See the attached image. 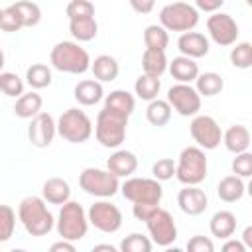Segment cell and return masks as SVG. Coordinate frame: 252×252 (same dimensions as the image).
<instances>
[{"instance_id": "obj_1", "label": "cell", "mask_w": 252, "mask_h": 252, "mask_svg": "<svg viewBox=\"0 0 252 252\" xmlns=\"http://www.w3.org/2000/svg\"><path fill=\"white\" fill-rule=\"evenodd\" d=\"M18 219L24 224L26 232L32 236H45L55 226V219L49 213L43 197H35V195H28L20 201Z\"/></svg>"}, {"instance_id": "obj_2", "label": "cell", "mask_w": 252, "mask_h": 252, "mask_svg": "<svg viewBox=\"0 0 252 252\" xmlns=\"http://www.w3.org/2000/svg\"><path fill=\"white\" fill-rule=\"evenodd\" d=\"M49 63L69 75H83L91 69L89 51L81 47L79 41H57L49 53Z\"/></svg>"}, {"instance_id": "obj_3", "label": "cell", "mask_w": 252, "mask_h": 252, "mask_svg": "<svg viewBox=\"0 0 252 252\" xmlns=\"http://www.w3.org/2000/svg\"><path fill=\"white\" fill-rule=\"evenodd\" d=\"M128 118L122 112L104 108L98 112L96 122H94V138L100 146L104 148H118L124 138H126V126H128Z\"/></svg>"}, {"instance_id": "obj_4", "label": "cell", "mask_w": 252, "mask_h": 252, "mask_svg": "<svg viewBox=\"0 0 252 252\" xmlns=\"http://www.w3.org/2000/svg\"><path fill=\"white\" fill-rule=\"evenodd\" d=\"M209 171L205 150L199 146H187L181 150L175 163V177L183 185H199L205 181Z\"/></svg>"}, {"instance_id": "obj_5", "label": "cell", "mask_w": 252, "mask_h": 252, "mask_svg": "<svg viewBox=\"0 0 252 252\" xmlns=\"http://www.w3.org/2000/svg\"><path fill=\"white\" fill-rule=\"evenodd\" d=\"M55 228H57V234L65 240H71V242L83 240L89 230V219H87L83 205H79L77 201H71V199L67 203H63Z\"/></svg>"}, {"instance_id": "obj_6", "label": "cell", "mask_w": 252, "mask_h": 252, "mask_svg": "<svg viewBox=\"0 0 252 252\" xmlns=\"http://www.w3.org/2000/svg\"><path fill=\"white\" fill-rule=\"evenodd\" d=\"M55 124L57 134L69 144H83L93 136V122L87 112L79 108H67Z\"/></svg>"}, {"instance_id": "obj_7", "label": "cell", "mask_w": 252, "mask_h": 252, "mask_svg": "<svg viewBox=\"0 0 252 252\" xmlns=\"http://www.w3.org/2000/svg\"><path fill=\"white\" fill-rule=\"evenodd\" d=\"M199 24V10L187 2H171L159 10V26L167 32H191Z\"/></svg>"}, {"instance_id": "obj_8", "label": "cell", "mask_w": 252, "mask_h": 252, "mask_svg": "<svg viewBox=\"0 0 252 252\" xmlns=\"http://www.w3.org/2000/svg\"><path fill=\"white\" fill-rule=\"evenodd\" d=\"M79 187L93 197H112L120 191V181L114 173L100 167H85L79 175Z\"/></svg>"}, {"instance_id": "obj_9", "label": "cell", "mask_w": 252, "mask_h": 252, "mask_svg": "<svg viewBox=\"0 0 252 252\" xmlns=\"http://www.w3.org/2000/svg\"><path fill=\"white\" fill-rule=\"evenodd\" d=\"M122 197L128 199L130 203H154L159 205L163 197L161 183L158 179L150 177H126V181L120 185Z\"/></svg>"}, {"instance_id": "obj_10", "label": "cell", "mask_w": 252, "mask_h": 252, "mask_svg": "<svg viewBox=\"0 0 252 252\" xmlns=\"http://www.w3.org/2000/svg\"><path fill=\"white\" fill-rule=\"evenodd\" d=\"M144 222L148 226L150 240L154 244H158L161 248H167L177 240V224H175V220H173L169 211L158 207Z\"/></svg>"}, {"instance_id": "obj_11", "label": "cell", "mask_w": 252, "mask_h": 252, "mask_svg": "<svg viewBox=\"0 0 252 252\" xmlns=\"http://www.w3.org/2000/svg\"><path fill=\"white\" fill-rule=\"evenodd\" d=\"M189 132L191 138L197 142V146L203 150H215L222 142V130L219 122L207 114H195L189 124Z\"/></svg>"}, {"instance_id": "obj_12", "label": "cell", "mask_w": 252, "mask_h": 252, "mask_svg": "<svg viewBox=\"0 0 252 252\" xmlns=\"http://www.w3.org/2000/svg\"><path fill=\"white\" fill-rule=\"evenodd\" d=\"M89 224H93L96 230L104 234H112L122 226V213L120 209L110 201H96L89 207L87 213Z\"/></svg>"}, {"instance_id": "obj_13", "label": "cell", "mask_w": 252, "mask_h": 252, "mask_svg": "<svg viewBox=\"0 0 252 252\" xmlns=\"http://www.w3.org/2000/svg\"><path fill=\"white\" fill-rule=\"evenodd\" d=\"M167 102L179 116H195L201 110V94L189 83H177L169 87Z\"/></svg>"}, {"instance_id": "obj_14", "label": "cell", "mask_w": 252, "mask_h": 252, "mask_svg": "<svg viewBox=\"0 0 252 252\" xmlns=\"http://www.w3.org/2000/svg\"><path fill=\"white\" fill-rule=\"evenodd\" d=\"M207 32H209L211 39L220 47L234 45L238 39V33H240L236 20L224 12H213L207 18Z\"/></svg>"}, {"instance_id": "obj_15", "label": "cell", "mask_w": 252, "mask_h": 252, "mask_svg": "<svg viewBox=\"0 0 252 252\" xmlns=\"http://www.w3.org/2000/svg\"><path fill=\"white\" fill-rule=\"evenodd\" d=\"M30 126H28V138L32 142V146L35 148H47L55 134H57V124L53 120L51 114L47 112H37L33 118H30Z\"/></svg>"}, {"instance_id": "obj_16", "label": "cell", "mask_w": 252, "mask_h": 252, "mask_svg": "<svg viewBox=\"0 0 252 252\" xmlns=\"http://www.w3.org/2000/svg\"><path fill=\"white\" fill-rule=\"evenodd\" d=\"M177 205L179 209L189 217H199L209 207V197L199 185H185L177 193Z\"/></svg>"}, {"instance_id": "obj_17", "label": "cell", "mask_w": 252, "mask_h": 252, "mask_svg": "<svg viewBox=\"0 0 252 252\" xmlns=\"http://www.w3.org/2000/svg\"><path fill=\"white\" fill-rule=\"evenodd\" d=\"M177 49L181 55H187L191 59H201L209 53V39L201 32H183L177 39Z\"/></svg>"}, {"instance_id": "obj_18", "label": "cell", "mask_w": 252, "mask_h": 252, "mask_svg": "<svg viewBox=\"0 0 252 252\" xmlns=\"http://www.w3.org/2000/svg\"><path fill=\"white\" fill-rule=\"evenodd\" d=\"M106 169L114 173L118 179L120 177H130L138 169V158L134 152L128 150H116L108 159H106Z\"/></svg>"}, {"instance_id": "obj_19", "label": "cell", "mask_w": 252, "mask_h": 252, "mask_svg": "<svg viewBox=\"0 0 252 252\" xmlns=\"http://www.w3.org/2000/svg\"><path fill=\"white\" fill-rule=\"evenodd\" d=\"M73 96L79 104L83 106H94L96 102H100L104 98V89H102V83L96 81V79H85V81H79L73 89Z\"/></svg>"}, {"instance_id": "obj_20", "label": "cell", "mask_w": 252, "mask_h": 252, "mask_svg": "<svg viewBox=\"0 0 252 252\" xmlns=\"http://www.w3.org/2000/svg\"><path fill=\"white\" fill-rule=\"evenodd\" d=\"M167 71L171 73V77L177 83H193L199 75V65L195 63V59L187 57V55H179L173 57L171 61H167Z\"/></svg>"}, {"instance_id": "obj_21", "label": "cell", "mask_w": 252, "mask_h": 252, "mask_svg": "<svg viewBox=\"0 0 252 252\" xmlns=\"http://www.w3.org/2000/svg\"><path fill=\"white\" fill-rule=\"evenodd\" d=\"M41 197L45 203L63 205L71 199V185L63 177H49L41 187Z\"/></svg>"}, {"instance_id": "obj_22", "label": "cell", "mask_w": 252, "mask_h": 252, "mask_svg": "<svg viewBox=\"0 0 252 252\" xmlns=\"http://www.w3.org/2000/svg\"><path fill=\"white\" fill-rule=\"evenodd\" d=\"M222 144L230 154H240L250 148V130L244 124H232L222 132Z\"/></svg>"}, {"instance_id": "obj_23", "label": "cell", "mask_w": 252, "mask_h": 252, "mask_svg": "<svg viewBox=\"0 0 252 252\" xmlns=\"http://www.w3.org/2000/svg\"><path fill=\"white\" fill-rule=\"evenodd\" d=\"M244 193H246V185L244 179L238 175H226L217 185V195L224 203H236L244 197Z\"/></svg>"}, {"instance_id": "obj_24", "label": "cell", "mask_w": 252, "mask_h": 252, "mask_svg": "<svg viewBox=\"0 0 252 252\" xmlns=\"http://www.w3.org/2000/svg\"><path fill=\"white\" fill-rule=\"evenodd\" d=\"M209 230L213 236L226 240L236 230V217L230 211H217L209 220Z\"/></svg>"}, {"instance_id": "obj_25", "label": "cell", "mask_w": 252, "mask_h": 252, "mask_svg": "<svg viewBox=\"0 0 252 252\" xmlns=\"http://www.w3.org/2000/svg\"><path fill=\"white\" fill-rule=\"evenodd\" d=\"M41 106H43V98H41V94H37L35 91L22 93V94L16 98L14 114H16L18 118L30 120V118H33L37 112H41Z\"/></svg>"}, {"instance_id": "obj_26", "label": "cell", "mask_w": 252, "mask_h": 252, "mask_svg": "<svg viewBox=\"0 0 252 252\" xmlns=\"http://www.w3.org/2000/svg\"><path fill=\"white\" fill-rule=\"evenodd\" d=\"M91 71H93L96 81L110 83L118 77L120 65L112 55H98V57H94V61H91Z\"/></svg>"}, {"instance_id": "obj_27", "label": "cell", "mask_w": 252, "mask_h": 252, "mask_svg": "<svg viewBox=\"0 0 252 252\" xmlns=\"http://www.w3.org/2000/svg\"><path fill=\"white\" fill-rule=\"evenodd\" d=\"M142 71L152 77H161L167 71V57L165 51L159 49H144L142 53Z\"/></svg>"}, {"instance_id": "obj_28", "label": "cell", "mask_w": 252, "mask_h": 252, "mask_svg": "<svg viewBox=\"0 0 252 252\" xmlns=\"http://www.w3.org/2000/svg\"><path fill=\"white\" fill-rule=\"evenodd\" d=\"M222 89H224V79L215 71L199 73L195 79V91L201 96H217L222 93Z\"/></svg>"}, {"instance_id": "obj_29", "label": "cell", "mask_w": 252, "mask_h": 252, "mask_svg": "<svg viewBox=\"0 0 252 252\" xmlns=\"http://www.w3.org/2000/svg\"><path fill=\"white\" fill-rule=\"evenodd\" d=\"M104 108H110V110H116V112L130 116L136 108V98L132 93H128L124 89H116L104 96Z\"/></svg>"}, {"instance_id": "obj_30", "label": "cell", "mask_w": 252, "mask_h": 252, "mask_svg": "<svg viewBox=\"0 0 252 252\" xmlns=\"http://www.w3.org/2000/svg\"><path fill=\"white\" fill-rule=\"evenodd\" d=\"M69 32L77 41H91L96 37L98 33V24L94 20V16L89 18H77V20H69Z\"/></svg>"}, {"instance_id": "obj_31", "label": "cell", "mask_w": 252, "mask_h": 252, "mask_svg": "<svg viewBox=\"0 0 252 252\" xmlns=\"http://www.w3.org/2000/svg\"><path fill=\"white\" fill-rule=\"evenodd\" d=\"M171 112L173 110H171V106H169L167 100L154 98V100H150V104L146 108V118H148V122L152 126L161 128V126H165L171 120Z\"/></svg>"}, {"instance_id": "obj_32", "label": "cell", "mask_w": 252, "mask_h": 252, "mask_svg": "<svg viewBox=\"0 0 252 252\" xmlns=\"http://www.w3.org/2000/svg\"><path fill=\"white\" fill-rule=\"evenodd\" d=\"M10 6L20 16L24 28H33V26H37L41 22V8L35 2H32V0H18V2L10 4Z\"/></svg>"}, {"instance_id": "obj_33", "label": "cell", "mask_w": 252, "mask_h": 252, "mask_svg": "<svg viewBox=\"0 0 252 252\" xmlns=\"http://www.w3.org/2000/svg\"><path fill=\"white\" fill-rule=\"evenodd\" d=\"M159 89H161L159 77H152V75H146V73H142V75L136 79V83H134V93H136V96L142 98V100H148V102L154 100V98H158Z\"/></svg>"}, {"instance_id": "obj_34", "label": "cell", "mask_w": 252, "mask_h": 252, "mask_svg": "<svg viewBox=\"0 0 252 252\" xmlns=\"http://www.w3.org/2000/svg\"><path fill=\"white\" fill-rule=\"evenodd\" d=\"M51 81H53V75H51V69L45 63H33L26 71V83L33 91H39V89L49 87Z\"/></svg>"}, {"instance_id": "obj_35", "label": "cell", "mask_w": 252, "mask_h": 252, "mask_svg": "<svg viewBox=\"0 0 252 252\" xmlns=\"http://www.w3.org/2000/svg\"><path fill=\"white\" fill-rule=\"evenodd\" d=\"M144 43L148 49H159V51H165L167 45H169V33L165 28L158 26V24H152L144 30Z\"/></svg>"}, {"instance_id": "obj_36", "label": "cell", "mask_w": 252, "mask_h": 252, "mask_svg": "<svg viewBox=\"0 0 252 252\" xmlns=\"http://www.w3.org/2000/svg\"><path fill=\"white\" fill-rule=\"evenodd\" d=\"M230 63L236 69H250L252 67V43L240 41L230 49Z\"/></svg>"}, {"instance_id": "obj_37", "label": "cell", "mask_w": 252, "mask_h": 252, "mask_svg": "<svg viewBox=\"0 0 252 252\" xmlns=\"http://www.w3.org/2000/svg\"><path fill=\"white\" fill-rule=\"evenodd\" d=\"M0 91L10 98H18L24 93V81L12 71H2L0 73Z\"/></svg>"}, {"instance_id": "obj_38", "label": "cell", "mask_w": 252, "mask_h": 252, "mask_svg": "<svg viewBox=\"0 0 252 252\" xmlns=\"http://www.w3.org/2000/svg\"><path fill=\"white\" fill-rule=\"evenodd\" d=\"M152 246H154V242L148 236H144L142 232H132L120 242L122 252H150Z\"/></svg>"}, {"instance_id": "obj_39", "label": "cell", "mask_w": 252, "mask_h": 252, "mask_svg": "<svg viewBox=\"0 0 252 252\" xmlns=\"http://www.w3.org/2000/svg\"><path fill=\"white\" fill-rule=\"evenodd\" d=\"M16 230V213L8 205H0V242H8Z\"/></svg>"}, {"instance_id": "obj_40", "label": "cell", "mask_w": 252, "mask_h": 252, "mask_svg": "<svg viewBox=\"0 0 252 252\" xmlns=\"http://www.w3.org/2000/svg\"><path fill=\"white\" fill-rule=\"evenodd\" d=\"M65 14L69 20L89 18V16H94V4L89 0H71L65 8Z\"/></svg>"}, {"instance_id": "obj_41", "label": "cell", "mask_w": 252, "mask_h": 252, "mask_svg": "<svg viewBox=\"0 0 252 252\" xmlns=\"http://www.w3.org/2000/svg\"><path fill=\"white\" fill-rule=\"evenodd\" d=\"M232 167V173L246 179L252 175V154L246 150V152H240V154H234V159L230 163Z\"/></svg>"}, {"instance_id": "obj_42", "label": "cell", "mask_w": 252, "mask_h": 252, "mask_svg": "<svg viewBox=\"0 0 252 252\" xmlns=\"http://www.w3.org/2000/svg\"><path fill=\"white\" fill-rule=\"evenodd\" d=\"M152 175L158 181H167L175 175V161L171 158H159L154 165H152Z\"/></svg>"}, {"instance_id": "obj_43", "label": "cell", "mask_w": 252, "mask_h": 252, "mask_svg": "<svg viewBox=\"0 0 252 252\" xmlns=\"http://www.w3.org/2000/svg\"><path fill=\"white\" fill-rule=\"evenodd\" d=\"M22 28H24V26H22V20H20V16L16 14V10H14L12 6L4 8L2 14H0V30H2V32H8V33H14V32H18V30H22Z\"/></svg>"}, {"instance_id": "obj_44", "label": "cell", "mask_w": 252, "mask_h": 252, "mask_svg": "<svg viewBox=\"0 0 252 252\" xmlns=\"http://www.w3.org/2000/svg\"><path fill=\"white\" fill-rule=\"evenodd\" d=\"M187 250H189V252H213V250H215V244H213V240H211L209 236L195 234L193 238H189Z\"/></svg>"}, {"instance_id": "obj_45", "label": "cell", "mask_w": 252, "mask_h": 252, "mask_svg": "<svg viewBox=\"0 0 252 252\" xmlns=\"http://www.w3.org/2000/svg\"><path fill=\"white\" fill-rule=\"evenodd\" d=\"M159 205H154V203H132V215L138 219V220H146Z\"/></svg>"}, {"instance_id": "obj_46", "label": "cell", "mask_w": 252, "mask_h": 252, "mask_svg": "<svg viewBox=\"0 0 252 252\" xmlns=\"http://www.w3.org/2000/svg\"><path fill=\"white\" fill-rule=\"evenodd\" d=\"M224 2H226V0H195V8H197L199 12H209V14H213V12H219Z\"/></svg>"}, {"instance_id": "obj_47", "label": "cell", "mask_w": 252, "mask_h": 252, "mask_svg": "<svg viewBox=\"0 0 252 252\" xmlns=\"http://www.w3.org/2000/svg\"><path fill=\"white\" fill-rule=\"evenodd\" d=\"M136 14H150L156 8V0H128Z\"/></svg>"}, {"instance_id": "obj_48", "label": "cell", "mask_w": 252, "mask_h": 252, "mask_svg": "<svg viewBox=\"0 0 252 252\" xmlns=\"http://www.w3.org/2000/svg\"><path fill=\"white\" fill-rule=\"evenodd\" d=\"M224 252H246V246L242 244V240H234V238H226V242L222 244Z\"/></svg>"}, {"instance_id": "obj_49", "label": "cell", "mask_w": 252, "mask_h": 252, "mask_svg": "<svg viewBox=\"0 0 252 252\" xmlns=\"http://www.w3.org/2000/svg\"><path fill=\"white\" fill-rule=\"evenodd\" d=\"M49 250L51 252H75V242H71V240H65V238H61L59 242H53L51 246H49Z\"/></svg>"}, {"instance_id": "obj_50", "label": "cell", "mask_w": 252, "mask_h": 252, "mask_svg": "<svg viewBox=\"0 0 252 252\" xmlns=\"http://www.w3.org/2000/svg\"><path fill=\"white\" fill-rule=\"evenodd\" d=\"M242 244L246 246V250L252 248V226H246L244 228V232H242Z\"/></svg>"}, {"instance_id": "obj_51", "label": "cell", "mask_w": 252, "mask_h": 252, "mask_svg": "<svg viewBox=\"0 0 252 252\" xmlns=\"http://www.w3.org/2000/svg\"><path fill=\"white\" fill-rule=\"evenodd\" d=\"M98 250H106V252H116V248L112 244H94L93 246V252H98Z\"/></svg>"}, {"instance_id": "obj_52", "label": "cell", "mask_w": 252, "mask_h": 252, "mask_svg": "<svg viewBox=\"0 0 252 252\" xmlns=\"http://www.w3.org/2000/svg\"><path fill=\"white\" fill-rule=\"evenodd\" d=\"M4 63H6V57H4V51L0 49V73H2V69H4Z\"/></svg>"}, {"instance_id": "obj_53", "label": "cell", "mask_w": 252, "mask_h": 252, "mask_svg": "<svg viewBox=\"0 0 252 252\" xmlns=\"http://www.w3.org/2000/svg\"><path fill=\"white\" fill-rule=\"evenodd\" d=\"M0 14H2V8H0Z\"/></svg>"}]
</instances>
